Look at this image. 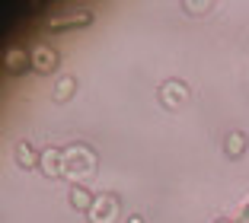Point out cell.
Listing matches in <instances>:
<instances>
[{"label":"cell","mask_w":249,"mask_h":223,"mask_svg":"<svg viewBox=\"0 0 249 223\" xmlns=\"http://www.w3.org/2000/svg\"><path fill=\"white\" fill-rule=\"evenodd\" d=\"M42 169H45V175H64V150L45 147L42 150Z\"/></svg>","instance_id":"8992f818"},{"label":"cell","mask_w":249,"mask_h":223,"mask_svg":"<svg viewBox=\"0 0 249 223\" xmlns=\"http://www.w3.org/2000/svg\"><path fill=\"white\" fill-rule=\"evenodd\" d=\"M93 19V10L89 7H54L48 13V26L54 32H61L64 26H83V22Z\"/></svg>","instance_id":"7a4b0ae2"},{"label":"cell","mask_w":249,"mask_h":223,"mask_svg":"<svg viewBox=\"0 0 249 223\" xmlns=\"http://www.w3.org/2000/svg\"><path fill=\"white\" fill-rule=\"evenodd\" d=\"M29 67H32V70H38V73L54 70V67H58V51H54L52 45H42V42H38L36 48L29 51Z\"/></svg>","instance_id":"3957f363"},{"label":"cell","mask_w":249,"mask_h":223,"mask_svg":"<svg viewBox=\"0 0 249 223\" xmlns=\"http://www.w3.org/2000/svg\"><path fill=\"white\" fill-rule=\"evenodd\" d=\"M224 147H227V156L236 159V156H240V153L249 147V137L243 134V131H233V134H227V144H224Z\"/></svg>","instance_id":"30bf717a"},{"label":"cell","mask_w":249,"mask_h":223,"mask_svg":"<svg viewBox=\"0 0 249 223\" xmlns=\"http://www.w3.org/2000/svg\"><path fill=\"white\" fill-rule=\"evenodd\" d=\"M71 204H73L77 210H93L96 198H93V194H89L83 185H73V188H71Z\"/></svg>","instance_id":"9c48e42d"},{"label":"cell","mask_w":249,"mask_h":223,"mask_svg":"<svg viewBox=\"0 0 249 223\" xmlns=\"http://www.w3.org/2000/svg\"><path fill=\"white\" fill-rule=\"evenodd\" d=\"M128 223H144V220H141V217H131V220H128Z\"/></svg>","instance_id":"4fadbf2b"},{"label":"cell","mask_w":249,"mask_h":223,"mask_svg":"<svg viewBox=\"0 0 249 223\" xmlns=\"http://www.w3.org/2000/svg\"><path fill=\"white\" fill-rule=\"evenodd\" d=\"M13 156H16V163H19L22 169H36V166L42 163V159H38L42 153H36V150H32L29 144H26V140H19V144L13 147Z\"/></svg>","instance_id":"ba28073f"},{"label":"cell","mask_w":249,"mask_h":223,"mask_svg":"<svg viewBox=\"0 0 249 223\" xmlns=\"http://www.w3.org/2000/svg\"><path fill=\"white\" fill-rule=\"evenodd\" d=\"M185 10H189V13H205V10H208V0H201V3H185Z\"/></svg>","instance_id":"7c38bea8"},{"label":"cell","mask_w":249,"mask_h":223,"mask_svg":"<svg viewBox=\"0 0 249 223\" xmlns=\"http://www.w3.org/2000/svg\"><path fill=\"white\" fill-rule=\"evenodd\" d=\"M214 223H230V220H214Z\"/></svg>","instance_id":"5bb4252c"},{"label":"cell","mask_w":249,"mask_h":223,"mask_svg":"<svg viewBox=\"0 0 249 223\" xmlns=\"http://www.w3.org/2000/svg\"><path fill=\"white\" fill-rule=\"evenodd\" d=\"M26 67H29V54H26L19 45L3 51V70H7V73H13V70L19 73V70H26Z\"/></svg>","instance_id":"52a82bcc"},{"label":"cell","mask_w":249,"mask_h":223,"mask_svg":"<svg viewBox=\"0 0 249 223\" xmlns=\"http://www.w3.org/2000/svg\"><path fill=\"white\" fill-rule=\"evenodd\" d=\"M118 214V201L112 198V194H99L93 204V210H89V220L93 223H112V217Z\"/></svg>","instance_id":"5b68a950"},{"label":"cell","mask_w":249,"mask_h":223,"mask_svg":"<svg viewBox=\"0 0 249 223\" xmlns=\"http://www.w3.org/2000/svg\"><path fill=\"white\" fill-rule=\"evenodd\" d=\"M93 172H96V153L89 150V147H83V144L67 147L64 150V175L67 179L80 182V179H87V175H93Z\"/></svg>","instance_id":"6da1fadb"},{"label":"cell","mask_w":249,"mask_h":223,"mask_svg":"<svg viewBox=\"0 0 249 223\" xmlns=\"http://www.w3.org/2000/svg\"><path fill=\"white\" fill-rule=\"evenodd\" d=\"M73 89H77V80H73V77H61V80H58V86H54V99H58V102L71 99Z\"/></svg>","instance_id":"8fae6325"},{"label":"cell","mask_w":249,"mask_h":223,"mask_svg":"<svg viewBox=\"0 0 249 223\" xmlns=\"http://www.w3.org/2000/svg\"><path fill=\"white\" fill-rule=\"evenodd\" d=\"M185 99H189V86H185L182 80H169V83H163V86H160V102L166 108L185 105Z\"/></svg>","instance_id":"277c9868"}]
</instances>
